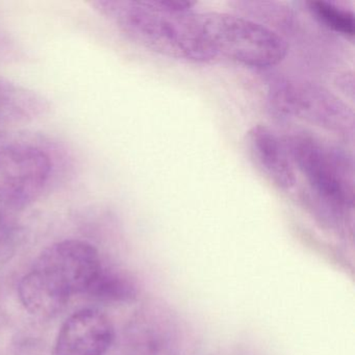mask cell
Wrapping results in <instances>:
<instances>
[{
  "label": "cell",
  "instance_id": "6da1fadb",
  "mask_svg": "<svg viewBox=\"0 0 355 355\" xmlns=\"http://www.w3.org/2000/svg\"><path fill=\"white\" fill-rule=\"evenodd\" d=\"M92 5L128 38L172 59L205 63L214 55L200 13L188 1L99 0Z\"/></svg>",
  "mask_w": 355,
  "mask_h": 355
},
{
  "label": "cell",
  "instance_id": "7a4b0ae2",
  "mask_svg": "<svg viewBox=\"0 0 355 355\" xmlns=\"http://www.w3.org/2000/svg\"><path fill=\"white\" fill-rule=\"evenodd\" d=\"M103 270L98 251L90 243H55L41 253L33 269L20 280V301L37 317H53L70 297L88 294Z\"/></svg>",
  "mask_w": 355,
  "mask_h": 355
},
{
  "label": "cell",
  "instance_id": "3957f363",
  "mask_svg": "<svg viewBox=\"0 0 355 355\" xmlns=\"http://www.w3.org/2000/svg\"><path fill=\"white\" fill-rule=\"evenodd\" d=\"M284 142L294 167L304 176L331 221L342 219L354 202L352 157L345 149L309 132H292Z\"/></svg>",
  "mask_w": 355,
  "mask_h": 355
},
{
  "label": "cell",
  "instance_id": "277c9868",
  "mask_svg": "<svg viewBox=\"0 0 355 355\" xmlns=\"http://www.w3.org/2000/svg\"><path fill=\"white\" fill-rule=\"evenodd\" d=\"M200 18L215 58L222 55L257 69L273 67L286 58V40L263 24L217 12L200 13Z\"/></svg>",
  "mask_w": 355,
  "mask_h": 355
},
{
  "label": "cell",
  "instance_id": "5b68a950",
  "mask_svg": "<svg viewBox=\"0 0 355 355\" xmlns=\"http://www.w3.org/2000/svg\"><path fill=\"white\" fill-rule=\"evenodd\" d=\"M270 109L282 119L299 118L346 140L354 136V114L327 89L303 80L276 78L269 89Z\"/></svg>",
  "mask_w": 355,
  "mask_h": 355
},
{
  "label": "cell",
  "instance_id": "8992f818",
  "mask_svg": "<svg viewBox=\"0 0 355 355\" xmlns=\"http://www.w3.org/2000/svg\"><path fill=\"white\" fill-rule=\"evenodd\" d=\"M51 157L42 149L26 144L0 148V203L24 209L37 200L51 175Z\"/></svg>",
  "mask_w": 355,
  "mask_h": 355
},
{
  "label": "cell",
  "instance_id": "52a82bcc",
  "mask_svg": "<svg viewBox=\"0 0 355 355\" xmlns=\"http://www.w3.org/2000/svg\"><path fill=\"white\" fill-rule=\"evenodd\" d=\"M114 336L113 324L103 311L80 309L70 315L60 329L55 355H105Z\"/></svg>",
  "mask_w": 355,
  "mask_h": 355
},
{
  "label": "cell",
  "instance_id": "ba28073f",
  "mask_svg": "<svg viewBox=\"0 0 355 355\" xmlns=\"http://www.w3.org/2000/svg\"><path fill=\"white\" fill-rule=\"evenodd\" d=\"M247 148L259 171L276 188L290 191L296 184L294 164L284 141L268 126L257 124L247 132Z\"/></svg>",
  "mask_w": 355,
  "mask_h": 355
},
{
  "label": "cell",
  "instance_id": "9c48e42d",
  "mask_svg": "<svg viewBox=\"0 0 355 355\" xmlns=\"http://www.w3.org/2000/svg\"><path fill=\"white\" fill-rule=\"evenodd\" d=\"M51 109L49 101L35 91L0 80V128L28 124Z\"/></svg>",
  "mask_w": 355,
  "mask_h": 355
},
{
  "label": "cell",
  "instance_id": "30bf717a",
  "mask_svg": "<svg viewBox=\"0 0 355 355\" xmlns=\"http://www.w3.org/2000/svg\"><path fill=\"white\" fill-rule=\"evenodd\" d=\"M88 295L103 300L132 302L137 298L138 290L125 274L103 269Z\"/></svg>",
  "mask_w": 355,
  "mask_h": 355
},
{
  "label": "cell",
  "instance_id": "8fae6325",
  "mask_svg": "<svg viewBox=\"0 0 355 355\" xmlns=\"http://www.w3.org/2000/svg\"><path fill=\"white\" fill-rule=\"evenodd\" d=\"M309 11L315 19L336 34L352 39L355 34L354 14L350 10L328 1H311Z\"/></svg>",
  "mask_w": 355,
  "mask_h": 355
}]
</instances>
